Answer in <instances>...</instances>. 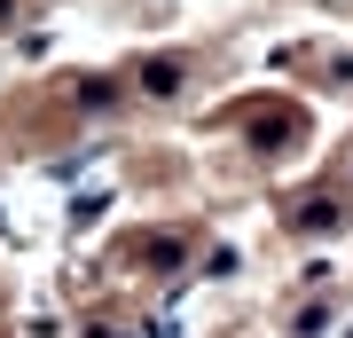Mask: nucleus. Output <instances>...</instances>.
<instances>
[{
    "instance_id": "obj_1",
    "label": "nucleus",
    "mask_w": 353,
    "mask_h": 338,
    "mask_svg": "<svg viewBox=\"0 0 353 338\" xmlns=\"http://www.w3.org/2000/svg\"><path fill=\"white\" fill-rule=\"evenodd\" d=\"M141 87H150V95H173L181 71H173V63H150V71H141Z\"/></svg>"
}]
</instances>
